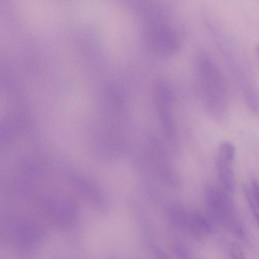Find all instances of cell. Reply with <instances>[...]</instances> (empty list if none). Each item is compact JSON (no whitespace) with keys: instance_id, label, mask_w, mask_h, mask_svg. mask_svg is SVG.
I'll return each mask as SVG.
<instances>
[{"instance_id":"obj_5","label":"cell","mask_w":259,"mask_h":259,"mask_svg":"<svg viewBox=\"0 0 259 259\" xmlns=\"http://www.w3.org/2000/svg\"><path fill=\"white\" fill-rule=\"evenodd\" d=\"M153 100L163 132L167 139L174 140L176 129L171 111V94L163 82H156L153 87Z\"/></svg>"},{"instance_id":"obj_4","label":"cell","mask_w":259,"mask_h":259,"mask_svg":"<svg viewBox=\"0 0 259 259\" xmlns=\"http://www.w3.org/2000/svg\"><path fill=\"white\" fill-rule=\"evenodd\" d=\"M198 79L204 102L213 113L223 110L226 82L222 74L208 58L201 57L197 62Z\"/></svg>"},{"instance_id":"obj_7","label":"cell","mask_w":259,"mask_h":259,"mask_svg":"<svg viewBox=\"0 0 259 259\" xmlns=\"http://www.w3.org/2000/svg\"><path fill=\"white\" fill-rule=\"evenodd\" d=\"M235 153L232 142L224 140L220 143L217 158V174L222 185L230 193L234 192L236 187L233 166Z\"/></svg>"},{"instance_id":"obj_2","label":"cell","mask_w":259,"mask_h":259,"mask_svg":"<svg viewBox=\"0 0 259 259\" xmlns=\"http://www.w3.org/2000/svg\"><path fill=\"white\" fill-rule=\"evenodd\" d=\"M229 192L215 185H209L204 190L205 202L211 219L238 238L245 235L241 218Z\"/></svg>"},{"instance_id":"obj_12","label":"cell","mask_w":259,"mask_h":259,"mask_svg":"<svg viewBox=\"0 0 259 259\" xmlns=\"http://www.w3.org/2000/svg\"><path fill=\"white\" fill-rule=\"evenodd\" d=\"M250 190L254 199L259 205V183L256 180L252 181Z\"/></svg>"},{"instance_id":"obj_10","label":"cell","mask_w":259,"mask_h":259,"mask_svg":"<svg viewBox=\"0 0 259 259\" xmlns=\"http://www.w3.org/2000/svg\"><path fill=\"white\" fill-rule=\"evenodd\" d=\"M244 190L249 206L259 227V205L254 199L250 188L245 186Z\"/></svg>"},{"instance_id":"obj_9","label":"cell","mask_w":259,"mask_h":259,"mask_svg":"<svg viewBox=\"0 0 259 259\" xmlns=\"http://www.w3.org/2000/svg\"><path fill=\"white\" fill-rule=\"evenodd\" d=\"M168 217L174 226L181 230L188 231L191 212L179 206H172L169 208Z\"/></svg>"},{"instance_id":"obj_1","label":"cell","mask_w":259,"mask_h":259,"mask_svg":"<svg viewBox=\"0 0 259 259\" xmlns=\"http://www.w3.org/2000/svg\"><path fill=\"white\" fill-rule=\"evenodd\" d=\"M1 238L10 248L22 253L37 250L44 243L47 231L32 218L15 214L4 215L1 220Z\"/></svg>"},{"instance_id":"obj_8","label":"cell","mask_w":259,"mask_h":259,"mask_svg":"<svg viewBox=\"0 0 259 259\" xmlns=\"http://www.w3.org/2000/svg\"><path fill=\"white\" fill-rule=\"evenodd\" d=\"M146 37L149 48L160 56L170 55L177 48L175 36L169 29L163 26H155L151 28Z\"/></svg>"},{"instance_id":"obj_6","label":"cell","mask_w":259,"mask_h":259,"mask_svg":"<svg viewBox=\"0 0 259 259\" xmlns=\"http://www.w3.org/2000/svg\"><path fill=\"white\" fill-rule=\"evenodd\" d=\"M66 178L73 189L98 209H104L105 200L100 186L92 178L79 172L69 170Z\"/></svg>"},{"instance_id":"obj_11","label":"cell","mask_w":259,"mask_h":259,"mask_svg":"<svg viewBox=\"0 0 259 259\" xmlns=\"http://www.w3.org/2000/svg\"><path fill=\"white\" fill-rule=\"evenodd\" d=\"M230 254L233 258H244V252L238 244L232 243L230 247Z\"/></svg>"},{"instance_id":"obj_3","label":"cell","mask_w":259,"mask_h":259,"mask_svg":"<svg viewBox=\"0 0 259 259\" xmlns=\"http://www.w3.org/2000/svg\"><path fill=\"white\" fill-rule=\"evenodd\" d=\"M33 204L39 214L51 225L67 228L73 226L79 215V206L71 196L57 192L35 196Z\"/></svg>"},{"instance_id":"obj_13","label":"cell","mask_w":259,"mask_h":259,"mask_svg":"<svg viewBox=\"0 0 259 259\" xmlns=\"http://www.w3.org/2000/svg\"><path fill=\"white\" fill-rule=\"evenodd\" d=\"M255 50H256V56H257V59H258V63H259V44H258V45H257L256 46Z\"/></svg>"}]
</instances>
